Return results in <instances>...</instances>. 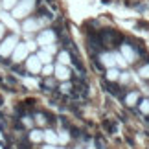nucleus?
Returning a JSON list of instances; mask_svg holds the SVG:
<instances>
[{
	"label": "nucleus",
	"instance_id": "obj_1",
	"mask_svg": "<svg viewBox=\"0 0 149 149\" xmlns=\"http://www.w3.org/2000/svg\"><path fill=\"white\" fill-rule=\"evenodd\" d=\"M37 6V0H19L15 4V8L11 9V15L15 17L17 20H24L31 15V11L35 9Z\"/></svg>",
	"mask_w": 149,
	"mask_h": 149
},
{
	"label": "nucleus",
	"instance_id": "obj_2",
	"mask_svg": "<svg viewBox=\"0 0 149 149\" xmlns=\"http://www.w3.org/2000/svg\"><path fill=\"white\" fill-rule=\"evenodd\" d=\"M17 44H19V37H17V33L2 39V41H0V57H11V54H13V50H15Z\"/></svg>",
	"mask_w": 149,
	"mask_h": 149
},
{
	"label": "nucleus",
	"instance_id": "obj_3",
	"mask_svg": "<svg viewBox=\"0 0 149 149\" xmlns=\"http://www.w3.org/2000/svg\"><path fill=\"white\" fill-rule=\"evenodd\" d=\"M46 24V19H33V17H28V19L22 20L20 30L26 33H35L37 30H42V26Z\"/></svg>",
	"mask_w": 149,
	"mask_h": 149
},
{
	"label": "nucleus",
	"instance_id": "obj_4",
	"mask_svg": "<svg viewBox=\"0 0 149 149\" xmlns=\"http://www.w3.org/2000/svg\"><path fill=\"white\" fill-rule=\"evenodd\" d=\"M28 57H30V50H28V44L26 42H19L13 50V54H11V61L13 63H22L26 61Z\"/></svg>",
	"mask_w": 149,
	"mask_h": 149
},
{
	"label": "nucleus",
	"instance_id": "obj_5",
	"mask_svg": "<svg viewBox=\"0 0 149 149\" xmlns=\"http://www.w3.org/2000/svg\"><path fill=\"white\" fill-rule=\"evenodd\" d=\"M35 41H37V44L41 48H46L48 44H55V33H54V30H48V28H46V30H42L37 35Z\"/></svg>",
	"mask_w": 149,
	"mask_h": 149
},
{
	"label": "nucleus",
	"instance_id": "obj_6",
	"mask_svg": "<svg viewBox=\"0 0 149 149\" xmlns=\"http://www.w3.org/2000/svg\"><path fill=\"white\" fill-rule=\"evenodd\" d=\"M120 54L125 57V61H127L129 65L136 63V59H138V54H136V50L131 46V44H122V46H120Z\"/></svg>",
	"mask_w": 149,
	"mask_h": 149
},
{
	"label": "nucleus",
	"instance_id": "obj_7",
	"mask_svg": "<svg viewBox=\"0 0 149 149\" xmlns=\"http://www.w3.org/2000/svg\"><path fill=\"white\" fill-rule=\"evenodd\" d=\"M26 68H28V72H30V74H41L42 63H41V59L37 57V54L26 59Z\"/></svg>",
	"mask_w": 149,
	"mask_h": 149
},
{
	"label": "nucleus",
	"instance_id": "obj_8",
	"mask_svg": "<svg viewBox=\"0 0 149 149\" xmlns=\"http://www.w3.org/2000/svg\"><path fill=\"white\" fill-rule=\"evenodd\" d=\"M54 76L59 79V81H70V76H72L70 66L59 65V63H57V65H55V70H54Z\"/></svg>",
	"mask_w": 149,
	"mask_h": 149
},
{
	"label": "nucleus",
	"instance_id": "obj_9",
	"mask_svg": "<svg viewBox=\"0 0 149 149\" xmlns=\"http://www.w3.org/2000/svg\"><path fill=\"white\" fill-rule=\"evenodd\" d=\"M0 22H2L4 26H8V28H11V30H20V26L17 24V19L11 13H6V11H2V13H0Z\"/></svg>",
	"mask_w": 149,
	"mask_h": 149
},
{
	"label": "nucleus",
	"instance_id": "obj_10",
	"mask_svg": "<svg viewBox=\"0 0 149 149\" xmlns=\"http://www.w3.org/2000/svg\"><path fill=\"white\" fill-rule=\"evenodd\" d=\"M140 101H142V98H140L138 90H131V92H127V96H125V105L127 107H136Z\"/></svg>",
	"mask_w": 149,
	"mask_h": 149
},
{
	"label": "nucleus",
	"instance_id": "obj_11",
	"mask_svg": "<svg viewBox=\"0 0 149 149\" xmlns=\"http://www.w3.org/2000/svg\"><path fill=\"white\" fill-rule=\"evenodd\" d=\"M100 63L105 68H112V66H116V61H114V55H112V52H103V54H100Z\"/></svg>",
	"mask_w": 149,
	"mask_h": 149
},
{
	"label": "nucleus",
	"instance_id": "obj_12",
	"mask_svg": "<svg viewBox=\"0 0 149 149\" xmlns=\"http://www.w3.org/2000/svg\"><path fill=\"white\" fill-rule=\"evenodd\" d=\"M42 142H46V144H52V146H57V144H59V136H57L55 131L48 129V131H44V138H42Z\"/></svg>",
	"mask_w": 149,
	"mask_h": 149
},
{
	"label": "nucleus",
	"instance_id": "obj_13",
	"mask_svg": "<svg viewBox=\"0 0 149 149\" xmlns=\"http://www.w3.org/2000/svg\"><path fill=\"white\" fill-rule=\"evenodd\" d=\"M105 77H107V81L116 83V81H118V77H120V68H116V66H112V68H105Z\"/></svg>",
	"mask_w": 149,
	"mask_h": 149
},
{
	"label": "nucleus",
	"instance_id": "obj_14",
	"mask_svg": "<svg viewBox=\"0 0 149 149\" xmlns=\"http://www.w3.org/2000/svg\"><path fill=\"white\" fill-rule=\"evenodd\" d=\"M112 55H114V61H116V68H120V70H125V68L129 66V63L125 61V57L120 54V50L118 52H112Z\"/></svg>",
	"mask_w": 149,
	"mask_h": 149
},
{
	"label": "nucleus",
	"instance_id": "obj_15",
	"mask_svg": "<svg viewBox=\"0 0 149 149\" xmlns=\"http://www.w3.org/2000/svg\"><path fill=\"white\" fill-rule=\"evenodd\" d=\"M57 63H59V65H66V66H70V63H72L70 54H68V52H65V50H61L59 54H57Z\"/></svg>",
	"mask_w": 149,
	"mask_h": 149
},
{
	"label": "nucleus",
	"instance_id": "obj_16",
	"mask_svg": "<svg viewBox=\"0 0 149 149\" xmlns=\"http://www.w3.org/2000/svg\"><path fill=\"white\" fill-rule=\"evenodd\" d=\"M37 57L41 59V63H42V65H50V63L54 61V55H52V54H48V52L44 50V48H42L41 52H37Z\"/></svg>",
	"mask_w": 149,
	"mask_h": 149
},
{
	"label": "nucleus",
	"instance_id": "obj_17",
	"mask_svg": "<svg viewBox=\"0 0 149 149\" xmlns=\"http://www.w3.org/2000/svg\"><path fill=\"white\" fill-rule=\"evenodd\" d=\"M42 138H44V131H41V129H31L30 140L33 142V144H39V142H42Z\"/></svg>",
	"mask_w": 149,
	"mask_h": 149
},
{
	"label": "nucleus",
	"instance_id": "obj_18",
	"mask_svg": "<svg viewBox=\"0 0 149 149\" xmlns=\"http://www.w3.org/2000/svg\"><path fill=\"white\" fill-rule=\"evenodd\" d=\"M138 111L144 114V116H147V114H149V98L142 100V101L138 103Z\"/></svg>",
	"mask_w": 149,
	"mask_h": 149
},
{
	"label": "nucleus",
	"instance_id": "obj_19",
	"mask_svg": "<svg viewBox=\"0 0 149 149\" xmlns=\"http://www.w3.org/2000/svg\"><path fill=\"white\" fill-rule=\"evenodd\" d=\"M57 136H59V144H61V146H66L68 142H70V134H68L66 131H59V133H57Z\"/></svg>",
	"mask_w": 149,
	"mask_h": 149
},
{
	"label": "nucleus",
	"instance_id": "obj_20",
	"mask_svg": "<svg viewBox=\"0 0 149 149\" xmlns=\"http://www.w3.org/2000/svg\"><path fill=\"white\" fill-rule=\"evenodd\" d=\"M54 70H55V65H42V70H41V74L42 76H54Z\"/></svg>",
	"mask_w": 149,
	"mask_h": 149
},
{
	"label": "nucleus",
	"instance_id": "obj_21",
	"mask_svg": "<svg viewBox=\"0 0 149 149\" xmlns=\"http://www.w3.org/2000/svg\"><path fill=\"white\" fill-rule=\"evenodd\" d=\"M138 77L149 79V65H142V66L138 68Z\"/></svg>",
	"mask_w": 149,
	"mask_h": 149
},
{
	"label": "nucleus",
	"instance_id": "obj_22",
	"mask_svg": "<svg viewBox=\"0 0 149 149\" xmlns=\"http://www.w3.org/2000/svg\"><path fill=\"white\" fill-rule=\"evenodd\" d=\"M17 2H19V0H2V8L11 11V9L15 8V4H17Z\"/></svg>",
	"mask_w": 149,
	"mask_h": 149
},
{
	"label": "nucleus",
	"instance_id": "obj_23",
	"mask_svg": "<svg viewBox=\"0 0 149 149\" xmlns=\"http://www.w3.org/2000/svg\"><path fill=\"white\" fill-rule=\"evenodd\" d=\"M61 90H63V92H70V90H72V85H70V81H63V85H61Z\"/></svg>",
	"mask_w": 149,
	"mask_h": 149
},
{
	"label": "nucleus",
	"instance_id": "obj_24",
	"mask_svg": "<svg viewBox=\"0 0 149 149\" xmlns=\"http://www.w3.org/2000/svg\"><path fill=\"white\" fill-rule=\"evenodd\" d=\"M26 44H28V50H30V52H35V48L39 46V44H37V41H28Z\"/></svg>",
	"mask_w": 149,
	"mask_h": 149
},
{
	"label": "nucleus",
	"instance_id": "obj_25",
	"mask_svg": "<svg viewBox=\"0 0 149 149\" xmlns=\"http://www.w3.org/2000/svg\"><path fill=\"white\" fill-rule=\"evenodd\" d=\"M35 118H37V123H39V125H44V123H46V118H44L42 114H37Z\"/></svg>",
	"mask_w": 149,
	"mask_h": 149
},
{
	"label": "nucleus",
	"instance_id": "obj_26",
	"mask_svg": "<svg viewBox=\"0 0 149 149\" xmlns=\"http://www.w3.org/2000/svg\"><path fill=\"white\" fill-rule=\"evenodd\" d=\"M4 33H6V26L2 24V22H0V41L4 39Z\"/></svg>",
	"mask_w": 149,
	"mask_h": 149
},
{
	"label": "nucleus",
	"instance_id": "obj_27",
	"mask_svg": "<svg viewBox=\"0 0 149 149\" xmlns=\"http://www.w3.org/2000/svg\"><path fill=\"white\" fill-rule=\"evenodd\" d=\"M24 125H28V127H31V120H30V118H24Z\"/></svg>",
	"mask_w": 149,
	"mask_h": 149
},
{
	"label": "nucleus",
	"instance_id": "obj_28",
	"mask_svg": "<svg viewBox=\"0 0 149 149\" xmlns=\"http://www.w3.org/2000/svg\"><path fill=\"white\" fill-rule=\"evenodd\" d=\"M42 149H61V147H55V146H52V144H46V147H42Z\"/></svg>",
	"mask_w": 149,
	"mask_h": 149
}]
</instances>
